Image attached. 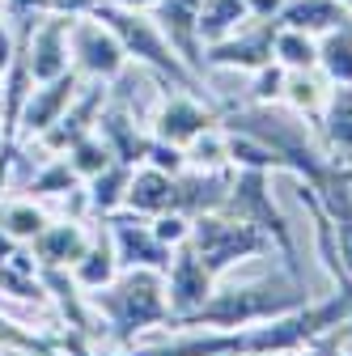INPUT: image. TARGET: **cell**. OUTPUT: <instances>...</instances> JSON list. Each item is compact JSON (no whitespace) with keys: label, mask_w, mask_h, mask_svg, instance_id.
<instances>
[{"label":"cell","mask_w":352,"mask_h":356,"mask_svg":"<svg viewBox=\"0 0 352 356\" xmlns=\"http://www.w3.org/2000/svg\"><path fill=\"white\" fill-rule=\"evenodd\" d=\"M85 297L106 318L119 343H136V335L170 323L166 272H153V267H119V276L111 284H102L98 293H85Z\"/></svg>","instance_id":"6da1fadb"},{"label":"cell","mask_w":352,"mask_h":356,"mask_svg":"<svg viewBox=\"0 0 352 356\" xmlns=\"http://www.w3.org/2000/svg\"><path fill=\"white\" fill-rule=\"evenodd\" d=\"M94 17H102L119 42H123V51L127 60H136L145 68H153L161 81H170L174 89H195V94H204V85H200V72H191L183 64V56L170 47V38L161 34V26L153 22L149 9H123V5H111V0H102V5L94 9Z\"/></svg>","instance_id":"7a4b0ae2"},{"label":"cell","mask_w":352,"mask_h":356,"mask_svg":"<svg viewBox=\"0 0 352 356\" xmlns=\"http://www.w3.org/2000/svg\"><path fill=\"white\" fill-rule=\"evenodd\" d=\"M301 284L293 289H272V284H238V289H212V297L195 309V314L179 327H200V331H238V327H250V323H268V318H280L289 309L305 305ZM174 327V331H179Z\"/></svg>","instance_id":"3957f363"},{"label":"cell","mask_w":352,"mask_h":356,"mask_svg":"<svg viewBox=\"0 0 352 356\" xmlns=\"http://www.w3.org/2000/svg\"><path fill=\"white\" fill-rule=\"evenodd\" d=\"M268 178L272 170H246V165H234V178H230V195H225V208L230 216L246 220V225H255L259 234H268L272 246L280 250L285 267H289V276L301 284V263H297V246H293V229H289V220L285 212L276 208L272 191H268Z\"/></svg>","instance_id":"277c9868"},{"label":"cell","mask_w":352,"mask_h":356,"mask_svg":"<svg viewBox=\"0 0 352 356\" xmlns=\"http://www.w3.org/2000/svg\"><path fill=\"white\" fill-rule=\"evenodd\" d=\"M191 250L208 263V272L212 276H221L230 272L234 263L250 259V254H268L276 250L268 234H259L255 225H246V220L230 216V212H204L191 220Z\"/></svg>","instance_id":"5b68a950"},{"label":"cell","mask_w":352,"mask_h":356,"mask_svg":"<svg viewBox=\"0 0 352 356\" xmlns=\"http://www.w3.org/2000/svg\"><path fill=\"white\" fill-rule=\"evenodd\" d=\"M68 56H72V72L85 76V81H106L111 85L127 68V51H123L119 34L94 13L72 17V26H68Z\"/></svg>","instance_id":"8992f818"},{"label":"cell","mask_w":352,"mask_h":356,"mask_svg":"<svg viewBox=\"0 0 352 356\" xmlns=\"http://www.w3.org/2000/svg\"><path fill=\"white\" fill-rule=\"evenodd\" d=\"M216 289V276L208 272V263L191 250V242L174 246L170 254V267H166V301H170V327L187 323L195 309L212 297Z\"/></svg>","instance_id":"52a82bcc"},{"label":"cell","mask_w":352,"mask_h":356,"mask_svg":"<svg viewBox=\"0 0 352 356\" xmlns=\"http://www.w3.org/2000/svg\"><path fill=\"white\" fill-rule=\"evenodd\" d=\"M68 26H72V17L47 13L38 26H30V30L22 34L17 51H22V60H26V68H30L34 81H56V76H64V72L72 68V56H68Z\"/></svg>","instance_id":"ba28073f"},{"label":"cell","mask_w":352,"mask_h":356,"mask_svg":"<svg viewBox=\"0 0 352 356\" xmlns=\"http://www.w3.org/2000/svg\"><path fill=\"white\" fill-rule=\"evenodd\" d=\"M212 123H216V115H212V106H204V98L195 94V89H174L170 85V94L161 98L149 131H153L157 140H166V145L187 149L200 131H208Z\"/></svg>","instance_id":"9c48e42d"},{"label":"cell","mask_w":352,"mask_h":356,"mask_svg":"<svg viewBox=\"0 0 352 356\" xmlns=\"http://www.w3.org/2000/svg\"><path fill=\"white\" fill-rule=\"evenodd\" d=\"M272 38H276V22H259L250 17L238 34L204 47V68H238V72H255L263 64H272Z\"/></svg>","instance_id":"30bf717a"},{"label":"cell","mask_w":352,"mask_h":356,"mask_svg":"<svg viewBox=\"0 0 352 356\" xmlns=\"http://www.w3.org/2000/svg\"><path fill=\"white\" fill-rule=\"evenodd\" d=\"M81 85H85V76H77L72 68L64 76H56V81H34L30 98H26L22 115H17V140H38L42 131L72 106V98L81 94Z\"/></svg>","instance_id":"8fae6325"},{"label":"cell","mask_w":352,"mask_h":356,"mask_svg":"<svg viewBox=\"0 0 352 356\" xmlns=\"http://www.w3.org/2000/svg\"><path fill=\"white\" fill-rule=\"evenodd\" d=\"M106 229H111L119 267H153V272H166V267H170V254H174V250L157 242L149 216L115 212V216H106Z\"/></svg>","instance_id":"7c38bea8"},{"label":"cell","mask_w":352,"mask_h":356,"mask_svg":"<svg viewBox=\"0 0 352 356\" xmlns=\"http://www.w3.org/2000/svg\"><path fill=\"white\" fill-rule=\"evenodd\" d=\"M200 5L204 0H157L149 9L153 22L161 26V34L170 38V47L183 56V64L191 72L204 76V42H200Z\"/></svg>","instance_id":"4fadbf2b"},{"label":"cell","mask_w":352,"mask_h":356,"mask_svg":"<svg viewBox=\"0 0 352 356\" xmlns=\"http://www.w3.org/2000/svg\"><path fill=\"white\" fill-rule=\"evenodd\" d=\"M230 178H234V165H225V170L187 165L183 174H174V208L191 220L204 212H221L225 195H230Z\"/></svg>","instance_id":"5bb4252c"},{"label":"cell","mask_w":352,"mask_h":356,"mask_svg":"<svg viewBox=\"0 0 352 356\" xmlns=\"http://www.w3.org/2000/svg\"><path fill=\"white\" fill-rule=\"evenodd\" d=\"M319 145L331 157V165H352V85H331L323 115L314 123Z\"/></svg>","instance_id":"9a60e30c"},{"label":"cell","mask_w":352,"mask_h":356,"mask_svg":"<svg viewBox=\"0 0 352 356\" xmlns=\"http://www.w3.org/2000/svg\"><path fill=\"white\" fill-rule=\"evenodd\" d=\"M94 131L111 145L115 161H127V165H141L145 153H149V140H153V131H141L136 119L127 115V106H102Z\"/></svg>","instance_id":"2e32d148"},{"label":"cell","mask_w":352,"mask_h":356,"mask_svg":"<svg viewBox=\"0 0 352 356\" xmlns=\"http://www.w3.org/2000/svg\"><path fill=\"white\" fill-rule=\"evenodd\" d=\"M90 229L81 220H47V229L34 238V254H38V267H68L81 259V250L90 246Z\"/></svg>","instance_id":"e0dca14e"},{"label":"cell","mask_w":352,"mask_h":356,"mask_svg":"<svg viewBox=\"0 0 352 356\" xmlns=\"http://www.w3.org/2000/svg\"><path fill=\"white\" fill-rule=\"evenodd\" d=\"M174 208V174L153 170V165H136L131 170V183L123 195V212L136 216H161Z\"/></svg>","instance_id":"ac0fdd59"},{"label":"cell","mask_w":352,"mask_h":356,"mask_svg":"<svg viewBox=\"0 0 352 356\" xmlns=\"http://www.w3.org/2000/svg\"><path fill=\"white\" fill-rule=\"evenodd\" d=\"M68 276H72V284H77V289H85V293H98L102 284H111V280L119 276V254H115L111 229L90 238V246L81 250V259L68 267Z\"/></svg>","instance_id":"d6986e66"},{"label":"cell","mask_w":352,"mask_h":356,"mask_svg":"<svg viewBox=\"0 0 352 356\" xmlns=\"http://www.w3.org/2000/svg\"><path fill=\"white\" fill-rule=\"evenodd\" d=\"M280 26H293V30H305V34H314L323 38L327 30L352 22V13L339 5V0H285V9L276 17Z\"/></svg>","instance_id":"ffe728a7"},{"label":"cell","mask_w":352,"mask_h":356,"mask_svg":"<svg viewBox=\"0 0 352 356\" xmlns=\"http://www.w3.org/2000/svg\"><path fill=\"white\" fill-rule=\"evenodd\" d=\"M327 76L319 72V68H305V72H285V94H280V102L293 111V115H301V119H310V123H319V115H323V102H327Z\"/></svg>","instance_id":"44dd1931"},{"label":"cell","mask_w":352,"mask_h":356,"mask_svg":"<svg viewBox=\"0 0 352 356\" xmlns=\"http://www.w3.org/2000/svg\"><path fill=\"white\" fill-rule=\"evenodd\" d=\"M131 170H136V165L111 161L102 174L85 178V200H90V212H98V216L123 212V195H127V183H131Z\"/></svg>","instance_id":"7402d4cb"},{"label":"cell","mask_w":352,"mask_h":356,"mask_svg":"<svg viewBox=\"0 0 352 356\" xmlns=\"http://www.w3.org/2000/svg\"><path fill=\"white\" fill-rule=\"evenodd\" d=\"M246 22H250L246 0H204L200 5V42L212 47V42L238 34Z\"/></svg>","instance_id":"603a6c76"},{"label":"cell","mask_w":352,"mask_h":356,"mask_svg":"<svg viewBox=\"0 0 352 356\" xmlns=\"http://www.w3.org/2000/svg\"><path fill=\"white\" fill-rule=\"evenodd\" d=\"M319 72L327 76V85H352V22L319 38Z\"/></svg>","instance_id":"cb8c5ba5"},{"label":"cell","mask_w":352,"mask_h":356,"mask_svg":"<svg viewBox=\"0 0 352 356\" xmlns=\"http://www.w3.org/2000/svg\"><path fill=\"white\" fill-rule=\"evenodd\" d=\"M272 60H276L285 72L319 68V38H314V34H305V30H293V26H280V22H276Z\"/></svg>","instance_id":"d4e9b609"},{"label":"cell","mask_w":352,"mask_h":356,"mask_svg":"<svg viewBox=\"0 0 352 356\" xmlns=\"http://www.w3.org/2000/svg\"><path fill=\"white\" fill-rule=\"evenodd\" d=\"M47 220H51V216L34 204V195H26V200H9L5 208H0V225H5L17 242H34L42 229H47Z\"/></svg>","instance_id":"484cf974"},{"label":"cell","mask_w":352,"mask_h":356,"mask_svg":"<svg viewBox=\"0 0 352 356\" xmlns=\"http://www.w3.org/2000/svg\"><path fill=\"white\" fill-rule=\"evenodd\" d=\"M187 153V165H204V170H225L230 165V136L221 123H212L208 131H200V136L183 149Z\"/></svg>","instance_id":"4316f807"},{"label":"cell","mask_w":352,"mask_h":356,"mask_svg":"<svg viewBox=\"0 0 352 356\" xmlns=\"http://www.w3.org/2000/svg\"><path fill=\"white\" fill-rule=\"evenodd\" d=\"M64 157H68V165L81 174V183H85V178H94V174H102V170L115 161L111 145L98 136V131H90V136H81V140H77V145H72Z\"/></svg>","instance_id":"83f0119b"},{"label":"cell","mask_w":352,"mask_h":356,"mask_svg":"<svg viewBox=\"0 0 352 356\" xmlns=\"http://www.w3.org/2000/svg\"><path fill=\"white\" fill-rule=\"evenodd\" d=\"M81 187V174L68 165V157H47V165H42L34 178H30V195H64V191H77Z\"/></svg>","instance_id":"f1b7e54d"},{"label":"cell","mask_w":352,"mask_h":356,"mask_svg":"<svg viewBox=\"0 0 352 356\" xmlns=\"http://www.w3.org/2000/svg\"><path fill=\"white\" fill-rule=\"evenodd\" d=\"M149 225H153V234H157V242L161 246H183L187 238H191V216H183L179 208H170V212H161V216H149Z\"/></svg>","instance_id":"f546056e"},{"label":"cell","mask_w":352,"mask_h":356,"mask_svg":"<svg viewBox=\"0 0 352 356\" xmlns=\"http://www.w3.org/2000/svg\"><path fill=\"white\" fill-rule=\"evenodd\" d=\"M141 165H153V170H166V174H183V170H187V153H183L179 145H166V140L153 136Z\"/></svg>","instance_id":"4dcf8cb0"},{"label":"cell","mask_w":352,"mask_h":356,"mask_svg":"<svg viewBox=\"0 0 352 356\" xmlns=\"http://www.w3.org/2000/svg\"><path fill=\"white\" fill-rule=\"evenodd\" d=\"M280 94H285V68L276 60L255 68V102H280Z\"/></svg>","instance_id":"1f68e13d"},{"label":"cell","mask_w":352,"mask_h":356,"mask_svg":"<svg viewBox=\"0 0 352 356\" xmlns=\"http://www.w3.org/2000/svg\"><path fill=\"white\" fill-rule=\"evenodd\" d=\"M297 356H352V352L344 348V331H339V327H331V331H323L319 339H310Z\"/></svg>","instance_id":"d6a6232c"},{"label":"cell","mask_w":352,"mask_h":356,"mask_svg":"<svg viewBox=\"0 0 352 356\" xmlns=\"http://www.w3.org/2000/svg\"><path fill=\"white\" fill-rule=\"evenodd\" d=\"M0 5H5V17L9 22H30V26H34V13H51L47 0H0Z\"/></svg>","instance_id":"836d02e7"},{"label":"cell","mask_w":352,"mask_h":356,"mask_svg":"<svg viewBox=\"0 0 352 356\" xmlns=\"http://www.w3.org/2000/svg\"><path fill=\"white\" fill-rule=\"evenodd\" d=\"M98 5H102V0H47V9L64 13V17H85V13H94Z\"/></svg>","instance_id":"e575fe53"},{"label":"cell","mask_w":352,"mask_h":356,"mask_svg":"<svg viewBox=\"0 0 352 356\" xmlns=\"http://www.w3.org/2000/svg\"><path fill=\"white\" fill-rule=\"evenodd\" d=\"M246 9H250V17H259V22H276L280 9H285V0H246Z\"/></svg>","instance_id":"d590c367"},{"label":"cell","mask_w":352,"mask_h":356,"mask_svg":"<svg viewBox=\"0 0 352 356\" xmlns=\"http://www.w3.org/2000/svg\"><path fill=\"white\" fill-rule=\"evenodd\" d=\"M13 254H17V238H13L5 225H0V263H9Z\"/></svg>","instance_id":"8d00e7d4"},{"label":"cell","mask_w":352,"mask_h":356,"mask_svg":"<svg viewBox=\"0 0 352 356\" xmlns=\"http://www.w3.org/2000/svg\"><path fill=\"white\" fill-rule=\"evenodd\" d=\"M111 5H123V9H153L157 0H111Z\"/></svg>","instance_id":"74e56055"},{"label":"cell","mask_w":352,"mask_h":356,"mask_svg":"<svg viewBox=\"0 0 352 356\" xmlns=\"http://www.w3.org/2000/svg\"><path fill=\"white\" fill-rule=\"evenodd\" d=\"M5 145H9V131H5V127H0V149H5Z\"/></svg>","instance_id":"f35d334b"},{"label":"cell","mask_w":352,"mask_h":356,"mask_svg":"<svg viewBox=\"0 0 352 356\" xmlns=\"http://www.w3.org/2000/svg\"><path fill=\"white\" fill-rule=\"evenodd\" d=\"M339 5H344V9H348V13H352V0H339Z\"/></svg>","instance_id":"ab89813d"}]
</instances>
